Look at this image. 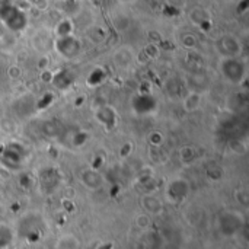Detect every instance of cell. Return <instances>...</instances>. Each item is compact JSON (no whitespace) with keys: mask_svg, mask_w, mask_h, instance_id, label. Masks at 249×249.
Returning <instances> with one entry per match:
<instances>
[{"mask_svg":"<svg viewBox=\"0 0 249 249\" xmlns=\"http://www.w3.org/2000/svg\"><path fill=\"white\" fill-rule=\"evenodd\" d=\"M220 71L225 80L231 83H239L247 76V66L238 57H223L220 61Z\"/></svg>","mask_w":249,"mask_h":249,"instance_id":"cell-1","label":"cell"},{"mask_svg":"<svg viewBox=\"0 0 249 249\" xmlns=\"http://www.w3.org/2000/svg\"><path fill=\"white\" fill-rule=\"evenodd\" d=\"M54 47L57 50V53H60L64 57H76L80 51V42L73 36V35H67V36H58V39L54 42Z\"/></svg>","mask_w":249,"mask_h":249,"instance_id":"cell-2","label":"cell"},{"mask_svg":"<svg viewBox=\"0 0 249 249\" xmlns=\"http://www.w3.org/2000/svg\"><path fill=\"white\" fill-rule=\"evenodd\" d=\"M220 48L223 51V57H236L241 51V42L238 38L232 35H226L220 39Z\"/></svg>","mask_w":249,"mask_h":249,"instance_id":"cell-3","label":"cell"},{"mask_svg":"<svg viewBox=\"0 0 249 249\" xmlns=\"http://www.w3.org/2000/svg\"><path fill=\"white\" fill-rule=\"evenodd\" d=\"M201 107V96L197 92H191L185 99H184V108L188 112H194L197 109H200Z\"/></svg>","mask_w":249,"mask_h":249,"instance_id":"cell-4","label":"cell"},{"mask_svg":"<svg viewBox=\"0 0 249 249\" xmlns=\"http://www.w3.org/2000/svg\"><path fill=\"white\" fill-rule=\"evenodd\" d=\"M55 32H57V35H58V36H67V35H71V32H73V25H71V22H70L69 19H63V20L57 25Z\"/></svg>","mask_w":249,"mask_h":249,"instance_id":"cell-5","label":"cell"}]
</instances>
